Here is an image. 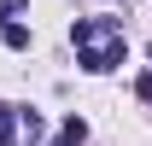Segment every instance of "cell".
<instances>
[{"label": "cell", "instance_id": "obj_1", "mask_svg": "<svg viewBox=\"0 0 152 146\" xmlns=\"http://www.w3.org/2000/svg\"><path fill=\"white\" fill-rule=\"evenodd\" d=\"M70 41H76V64L88 76H105L117 64H129V41H123V18L99 12V18H76L70 23Z\"/></svg>", "mask_w": 152, "mask_h": 146}, {"label": "cell", "instance_id": "obj_2", "mask_svg": "<svg viewBox=\"0 0 152 146\" xmlns=\"http://www.w3.org/2000/svg\"><path fill=\"white\" fill-rule=\"evenodd\" d=\"M88 140V123L82 117H64V128H58V146H82Z\"/></svg>", "mask_w": 152, "mask_h": 146}, {"label": "cell", "instance_id": "obj_3", "mask_svg": "<svg viewBox=\"0 0 152 146\" xmlns=\"http://www.w3.org/2000/svg\"><path fill=\"white\" fill-rule=\"evenodd\" d=\"M12 140H18V111L0 105V146H12Z\"/></svg>", "mask_w": 152, "mask_h": 146}, {"label": "cell", "instance_id": "obj_4", "mask_svg": "<svg viewBox=\"0 0 152 146\" xmlns=\"http://www.w3.org/2000/svg\"><path fill=\"white\" fill-rule=\"evenodd\" d=\"M0 35H6V47H12V53H23V47H29V29H23V23H6Z\"/></svg>", "mask_w": 152, "mask_h": 146}, {"label": "cell", "instance_id": "obj_5", "mask_svg": "<svg viewBox=\"0 0 152 146\" xmlns=\"http://www.w3.org/2000/svg\"><path fill=\"white\" fill-rule=\"evenodd\" d=\"M23 6H29V0H0V29H6V23H18Z\"/></svg>", "mask_w": 152, "mask_h": 146}, {"label": "cell", "instance_id": "obj_6", "mask_svg": "<svg viewBox=\"0 0 152 146\" xmlns=\"http://www.w3.org/2000/svg\"><path fill=\"white\" fill-rule=\"evenodd\" d=\"M134 99H146V105H152V70H140V76H134Z\"/></svg>", "mask_w": 152, "mask_h": 146}, {"label": "cell", "instance_id": "obj_7", "mask_svg": "<svg viewBox=\"0 0 152 146\" xmlns=\"http://www.w3.org/2000/svg\"><path fill=\"white\" fill-rule=\"evenodd\" d=\"M146 53H152V47H146Z\"/></svg>", "mask_w": 152, "mask_h": 146}]
</instances>
